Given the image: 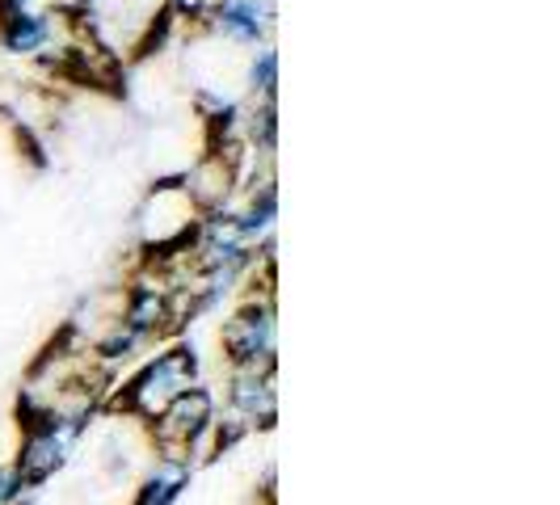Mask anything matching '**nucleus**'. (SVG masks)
I'll return each mask as SVG.
<instances>
[{"label":"nucleus","instance_id":"0eeeda50","mask_svg":"<svg viewBox=\"0 0 560 505\" xmlns=\"http://www.w3.org/2000/svg\"><path fill=\"white\" fill-rule=\"evenodd\" d=\"M275 17H279L275 0H220L202 26L211 30L220 43H228V47L257 51V47L270 43Z\"/></svg>","mask_w":560,"mask_h":505},{"label":"nucleus","instance_id":"9b49d317","mask_svg":"<svg viewBox=\"0 0 560 505\" xmlns=\"http://www.w3.org/2000/svg\"><path fill=\"white\" fill-rule=\"evenodd\" d=\"M26 489H22V480L13 472V463H0V505H18Z\"/></svg>","mask_w":560,"mask_h":505},{"label":"nucleus","instance_id":"f257e3e1","mask_svg":"<svg viewBox=\"0 0 560 505\" xmlns=\"http://www.w3.org/2000/svg\"><path fill=\"white\" fill-rule=\"evenodd\" d=\"M198 384V354L190 345L173 341L165 350H156L148 363L114 392V409L122 418L156 421L182 392H190Z\"/></svg>","mask_w":560,"mask_h":505},{"label":"nucleus","instance_id":"7ed1b4c3","mask_svg":"<svg viewBox=\"0 0 560 505\" xmlns=\"http://www.w3.org/2000/svg\"><path fill=\"white\" fill-rule=\"evenodd\" d=\"M215 418H220L215 392L195 384L190 392H182L161 418L152 421V450L165 455V459H182V463L195 468L198 455H211Z\"/></svg>","mask_w":560,"mask_h":505},{"label":"nucleus","instance_id":"423d86ee","mask_svg":"<svg viewBox=\"0 0 560 505\" xmlns=\"http://www.w3.org/2000/svg\"><path fill=\"white\" fill-rule=\"evenodd\" d=\"M198 220H202V211L186 190V181H161L140 211L143 245L156 252H182L190 245Z\"/></svg>","mask_w":560,"mask_h":505},{"label":"nucleus","instance_id":"f03ea898","mask_svg":"<svg viewBox=\"0 0 560 505\" xmlns=\"http://www.w3.org/2000/svg\"><path fill=\"white\" fill-rule=\"evenodd\" d=\"M89 418L68 413H22V447L13 455V472L22 489H38L68 468V459L81 447Z\"/></svg>","mask_w":560,"mask_h":505},{"label":"nucleus","instance_id":"39448f33","mask_svg":"<svg viewBox=\"0 0 560 505\" xmlns=\"http://www.w3.org/2000/svg\"><path fill=\"white\" fill-rule=\"evenodd\" d=\"M220 350H224L228 371H253V366H275L279 359V312L275 295L266 291L261 300L249 295L232 312L220 329Z\"/></svg>","mask_w":560,"mask_h":505},{"label":"nucleus","instance_id":"6e6552de","mask_svg":"<svg viewBox=\"0 0 560 505\" xmlns=\"http://www.w3.org/2000/svg\"><path fill=\"white\" fill-rule=\"evenodd\" d=\"M228 418L245 430L270 425L279 418V392H275V366L253 371H228Z\"/></svg>","mask_w":560,"mask_h":505},{"label":"nucleus","instance_id":"9d476101","mask_svg":"<svg viewBox=\"0 0 560 505\" xmlns=\"http://www.w3.org/2000/svg\"><path fill=\"white\" fill-rule=\"evenodd\" d=\"M245 84H249V102H279V51L270 43L249 56Z\"/></svg>","mask_w":560,"mask_h":505},{"label":"nucleus","instance_id":"1a4fd4ad","mask_svg":"<svg viewBox=\"0 0 560 505\" xmlns=\"http://www.w3.org/2000/svg\"><path fill=\"white\" fill-rule=\"evenodd\" d=\"M190 463H182V459H165V455H156V463L143 472L140 489H136V497L131 505H173L182 493H186V484H190Z\"/></svg>","mask_w":560,"mask_h":505},{"label":"nucleus","instance_id":"20e7f679","mask_svg":"<svg viewBox=\"0 0 560 505\" xmlns=\"http://www.w3.org/2000/svg\"><path fill=\"white\" fill-rule=\"evenodd\" d=\"M77 51V17L47 9H22V13H0V56L22 59V63H56Z\"/></svg>","mask_w":560,"mask_h":505}]
</instances>
